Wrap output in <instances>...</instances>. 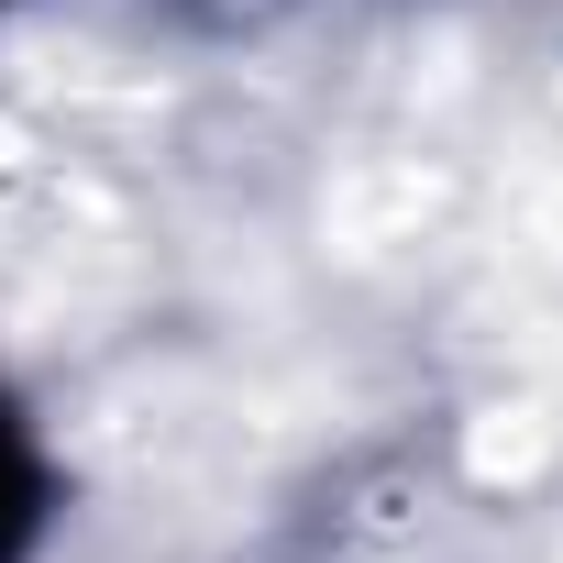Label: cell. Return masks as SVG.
Masks as SVG:
<instances>
[{"mask_svg": "<svg viewBox=\"0 0 563 563\" xmlns=\"http://www.w3.org/2000/svg\"><path fill=\"white\" fill-rule=\"evenodd\" d=\"M34 530H45V453H34L23 409L0 398V563H23Z\"/></svg>", "mask_w": 563, "mask_h": 563, "instance_id": "obj_1", "label": "cell"}]
</instances>
